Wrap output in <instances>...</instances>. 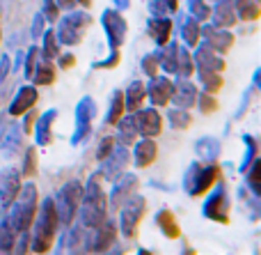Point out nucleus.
Segmentation results:
<instances>
[{"label": "nucleus", "instance_id": "22", "mask_svg": "<svg viewBox=\"0 0 261 255\" xmlns=\"http://www.w3.org/2000/svg\"><path fill=\"white\" fill-rule=\"evenodd\" d=\"M53 118H55V113L50 110L48 115H44V118L39 120V143L41 145H46V143L50 141V122H53Z\"/></svg>", "mask_w": 261, "mask_h": 255}, {"label": "nucleus", "instance_id": "26", "mask_svg": "<svg viewBox=\"0 0 261 255\" xmlns=\"http://www.w3.org/2000/svg\"><path fill=\"white\" fill-rule=\"evenodd\" d=\"M46 58H48V60L58 58V46H55V35H53V32H48V35H46Z\"/></svg>", "mask_w": 261, "mask_h": 255}, {"label": "nucleus", "instance_id": "37", "mask_svg": "<svg viewBox=\"0 0 261 255\" xmlns=\"http://www.w3.org/2000/svg\"><path fill=\"white\" fill-rule=\"evenodd\" d=\"M71 64H73V55H64L62 67H71Z\"/></svg>", "mask_w": 261, "mask_h": 255}, {"label": "nucleus", "instance_id": "28", "mask_svg": "<svg viewBox=\"0 0 261 255\" xmlns=\"http://www.w3.org/2000/svg\"><path fill=\"white\" fill-rule=\"evenodd\" d=\"M190 9H193L199 18H206L208 16V7H206V5H202V0H190Z\"/></svg>", "mask_w": 261, "mask_h": 255}, {"label": "nucleus", "instance_id": "10", "mask_svg": "<svg viewBox=\"0 0 261 255\" xmlns=\"http://www.w3.org/2000/svg\"><path fill=\"white\" fill-rule=\"evenodd\" d=\"M103 18H106V28H108V32H110V39H113V46L119 44V41L124 39V32H126V26H124L122 16L115 12H106Z\"/></svg>", "mask_w": 261, "mask_h": 255}, {"label": "nucleus", "instance_id": "27", "mask_svg": "<svg viewBox=\"0 0 261 255\" xmlns=\"http://www.w3.org/2000/svg\"><path fill=\"white\" fill-rule=\"evenodd\" d=\"M184 37H186V41H188V44H195V41H197V26H195L193 21L186 23V28H184Z\"/></svg>", "mask_w": 261, "mask_h": 255}, {"label": "nucleus", "instance_id": "17", "mask_svg": "<svg viewBox=\"0 0 261 255\" xmlns=\"http://www.w3.org/2000/svg\"><path fill=\"white\" fill-rule=\"evenodd\" d=\"M144 99V87L142 83H133L128 90V110H138Z\"/></svg>", "mask_w": 261, "mask_h": 255}, {"label": "nucleus", "instance_id": "14", "mask_svg": "<svg viewBox=\"0 0 261 255\" xmlns=\"http://www.w3.org/2000/svg\"><path fill=\"white\" fill-rule=\"evenodd\" d=\"M170 28H172V23L165 21V18L149 21V32L153 35V39H156L158 44H165V41H167V37H170Z\"/></svg>", "mask_w": 261, "mask_h": 255}, {"label": "nucleus", "instance_id": "6", "mask_svg": "<svg viewBox=\"0 0 261 255\" xmlns=\"http://www.w3.org/2000/svg\"><path fill=\"white\" fill-rule=\"evenodd\" d=\"M87 26H90V16H85V14H71V16H67L60 23V39L64 44H76V41H81Z\"/></svg>", "mask_w": 261, "mask_h": 255}, {"label": "nucleus", "instance_id": "33", "mask_svg": "<svg viewBox=\"0 0 261 255\" xmlns=\"http://www.w3.org/2000/svg\"><path fill=\"white\" fill-rule=\"evenodd\" d=\"M46 14H48L50 18H58V9H55L53 0H46Z\"/></svg>", "mask_w": 261, "mask_h": 255}, {"label": "nucleus", "instance_id": "40", "mask_svg": "<svg viewBox=\"0 0 261 255\" xmlns=\"http://www.w3.org/2000/svg\"><path fill=\"white\" fill-rule=\"evenodd\" d=\"M167 7L174 9V7H176V0H167Z\"/></svg>", "mask_w": 261, "mask_h": 255}, {"label": "nucleus", "instance_id": "32", "mask_svg": "<svg viewBox=\"0 0 261 255\" xmlns=\"http://www.w3.org/2000/svg\"><path fill=\"white\" fill-rule=\"evenodd\" d=\"M202 108L204 110H216V101H213L211 95H204L202 97Z\"/></svg>", "mask_w": 261, "mask_h": 255}, {"label": "nucleus", "instance_id": "19", "mask_svg": "<svg viewBox=\"0 0 261 255\" xmlns=\"http://www.w3.org/2000/svg\"><path fill=\"white\" fill-rule=\"evenodd\" d=\"M218 23H225V26H231L234 23V9H231L229 0H222L220 5H218Z\"/></svg>", "mask_w": 261, "mask_h": 255}, {"label": "nucleus", "instance_id": "8", "mask_svg": "<svg viewBox=\"0 0 261 255\" xmlns=\"http://www.w3.org/2000/svg\"><path fill=\"white\" fill-rule=\"evenodd\" d=\"M135 122H138L140 133H144V136H156V133H161V115H158L156 110H142V113H138Z\"/></svg>", "mask_w": 261, "mask_h": 255}, {"label": "nucleus", "instance_id": "41", "mask_svg": "<svg viewBox=\"0 0 261 255\" xmlns=\"http://www.w3.org/2000/svg\"><path fill=\"white\" fill-rule=\"evenodd\" d=\"M117 5H119V7H124V5H126V0H119V3H117Z\"/></svg>", "mask_w": 261, "mask_h": 255}, {"label": "nucleus", "instance_id": "31", "mask_svg": "<svg viewBox=\"0 0 261 255\" xmlns=\"http://www.w3.org/2000/svg\"><path fill=\"white\" fill-rule=\"evenodd\" d=\"M25 175H32L35 173V152H28V164H25V170H23Z\"/></svg>", "mask_w": 261, "mask_h": 255}, {"label": "nucleus", "instance_id": "24", "mask_svg": "<svg viewBox=\"0 0 261 255\" xmlns=\"http://www.w3.org/2000/svg\"><path fill=\"white\" fill-rule=\"evenodd\" d=\"M14 244V228L12 225H0V251H9Z\"/></svg>", "mask_w": 261, "mask_h": 255}, {"label": "nucleus", "instance_id": "21", "mask_svg": "<svg viewBox=\"0 0 261 255\" xmlns=\"http://www.w3.org/2000/svg\"><path fill=\"white\" fill-rule=\"evenodd\" d=\"M239 12H241V16H243V21H248V18H257L259 5L254 3V0H239Z\"/></svg>", "mask_w": 261, "mask_h": 255}, {"label": "nucleus", "instance_id": "5", "mask_svg": "<svg viewBox=\"0 0 261 255\" xmlns=\"http://www.w3.org/2000/svg\"><path fill=\"white\" fill-rule=\"evenodd\" d=\"M216 177H218V168H213V166H206V168L193 166V168H190V175L186 177V184L190 187V193H193V196H202L206 189H211V184L216 182Z\"/></svg>", "mask_w": 261, "mask_h": 255}, {"label": "nucleus", "instance_id": "9", "mask_svg": "<svg viewBox=\"0 0 261 255\" xmlns=\"http://www.w3.org/2000/svg\"><path fill=\"white\" fill-rule=\"evenodd\" d=\"M144 212V202L142 200H130L128 207L124 210V216H122V223H124V233H126V237H133L135 233V225H138L140 216H142Z\"/></svg>", "mask_w": 261, "mask_h": 255}, {"label": "nucleus", "instance_id": "7", "mask_svg": "<svg viewBox=\"0 0 261 255\" xmlns=\"http://www.w3.org/2000/svg\"><path fill=\"white\" fill-rule=\"evenodd\" d=\"M18 193V177L16 173L0 175V207H9Z\"/></svg>", "mask_w": 261, "mask_h": 255}, {"label": "nucleus", "instance_id": "13", "mask_svg": "<svg viewBox=\"0 0 261 255\" xmlns=\"http://www.w3.org/2000/svg\"><path fill=\"white\" fill-rule=\"evenodd\" d=\"M149 92H151L153 104H167L174 90H172V85L167 81H153L151 87H149Z\"/></svg>", "mask_w": 261, "mask_h": 255}, {"label": "nucleus", "instance_id": "25", "mask_svg": "<svg viewBox=\"0 0 261 255\" xmlns=\"http://www.w3.org/2000/svg\"><path fill=\"white\" fill-rule=\"evenodd\" d=\"M179 62H181V67H179L181 76H190V72H193V62H190V55L186 53V51L179 53Z\"/></svg>", "mask_w": 261, "mask_h": 255}, {"label": "nucleus", "instance_id": "35", "mask_svg": "<svg viewBox=\"0 0 261 255\" xmlns=\"http://www.w3.org/2000/svg\"><path fill=\"white\" fill-rule=\"evenodd\" d=\"M144 72H147L149 76H153V72H156V62H153L151 58H147V60H144Z\"/></svg>", "mask_w": 261, "mask_h": 255}, {"label": "nucleus", "instance_id": "36", "mask_svg": "<svg viewBox=\"0 0 261 255\" xmlns=\"http://www.w3.org/2000/svg\"><path fill=\"white\" fill-rule=\"evenodd\" d=\"M7 69H9V60H7V58H5V60H3V62H0V81H3V78H5V76H7Z\"/></svg>", "mask_w": 261, "mask_h": 255}, {"label": "nucleus", "instance_id": "18", "mask_svg": "<svg viewBox=\"0 0 261 255\" xmlns=\"http://www.w3.org/2000/svg\"><path fill=\"white\" fill-rule=\"evenodd\" d=\"M53 78H55V69L50 67V62L46 60V62H41L39 69H37L35 81L39 83V85H48V83H53Z\"/></svg>", "mask_w": 261, "mask_h": 255}, {"label": "nucleus", "instance_id": "29", "mask_svg": "<svg viewBox=\"0 0 261 255\" xmlns=\"http://www.w3.org/2000/svg\"><path fill=\"white\" fill-rule=\"evenodd\" d=\"M259 175H261V164L257 161V164H254L252 175H250V184H252V189H254V191H259Z\"/></svg>", "mask_w": 261, "mask_h": 255}, {"label": "nucleus", "instance_id": "16", "mask_svg": "<svg viewBox=\"0 0 261 255\" xmlns=\"http://www.w3.org/2000/svg\"><path fill=\"white\" fill-rule=\"evenodd\" d=\"M158 223H161L163 233H165L167 237H179V228H176L174 216H172L170 212H161V214H158Z\"/></svg>", "mask_w": 261, "mask_h": 255}, {"label": "nucleus", "instance_id": "42", "mask_svg": "<svg viewBox=\"0 0 261 255\" xmlns=\"http://www.w3.org/2000/svg\"><path fill=\"white\" fill-rule=\"evenodd\" d=\"M78 3H81V5H90V0H78Z\"/></svg>", "mask_w": 261, "mask_h": 255}, {"label": "nucleus", "instance_id": "2", "mask_svg": "<svg viewBox=\"0 0 261 255\" xmlns=\"http://www.w3.org/2000/svg\"><path fill=\"white\" fill-rule=\"evenodd\" d=\"M35 202H37L35 187H32V184H25V187H23V198L18 200V205L14 207L12 221H9L14 230H18V233H25V230L30 228L32 219H35V210H37Z\"/></svg>", "mask_w": 261, "mask_h": 255}, {"label": "nucleus", "instance_id": "34", "mask_svg": "<svg viewBox=\"0 0 261 255\" xmlns=\"http://www.w3.org/2000/svg\"><path fill=\"white\" fill-rule=\"evenodd\" d=\"M115 145V141L113 138H108V141H103V145H101V152H99V156H106L110 152V147Z\"/></svg>", "mask_w": 261, "mask_h": 255}, {"label": "nucleus", "instance_id": "15", "mask_svg": "<svg viewBox=\"0 0 261 255\" xmlns=\"http://www.w3.org/2000/svg\"><path fill=\"white\" fill-rule=\"evenodd\" d=\"M222 207H227V198H225V193H222V191H218L216 196L208 200V205L204 207V214L218 221V210H222Z\"/></svg>", "mask_w": 261, "mask_h": 255}, {"label": "nucleus", "instance_id": "30", "mask_svg": "<svg viewBox=\"0 0 261 255\" xmlns=\"http://www.w3.org/2000/svg\"><path fill=\"white\" fill-rule=\"evenodd\" d=\"M37 53H39L37 49H30V55H28V69H25L28 76H32V72H35V58H37Z\"/></svg>", "mask_w": 261, "mask_h": 255}, {"label": "nucleus", "instance_id": "12", "mask_svg": "<svg viewBox=\"0 0 261 255\" xmlns=\"http://www.w3.org/2000/svg\"><path fill=\"white\" fill-rule=\"evenodd\" d=\"M153 159H156V145H153L151 141L140 143L138 150H135V166L144 168V166H149Z\"/></svg>", "mask_w": 261, "mask_h": 255}, {"label": "nucleus", "instance_id": "11", "mask_svg": "<svg viewBox=\"0 0 261 255\" xmlns=\"http://www.w3.org/2000/svg\"><path fill=\"white\" fill-rule=\"evenodd\" d=\"M35 101H37L35 87H23V90L18 92V97L14 99V104H12V108H9V113H12V115H23L32 104H35Z\"/></svg>", "mask_w": 261, "mask_h": 255}, {"label": "nucleus", "instance_id": "20", "mask_svg": "<svg viewBox=\"0 0 261 255\" xmlns=\"http://www.w3.org/2000/svg\"><path fill=\"white\" fill-rule=\"evenodd\" d=\"M195 90H193V85H190V83H181V87H179V95L174 97V101L176 104H181V106H190L195 101Z\"/></svg>", "mask_w": 261, "mask_h": 255}, {"label": "nucleus", "instance_id": "23", "mask_svg": "<svg viewBox=\"0 0 261 255\" xmlns=\"http://www.w3.org/2000/svg\"><path fill=\"white\" fill-rule=\"evenodd\" d=\"M122 108H124V97H122V92H115V101H113V106H110V115H108L110 124H115L122 118Z\"/></svg>", "mask_w": 261, "mask_h": 255}, {"label": "nucleus", "instance_id": "39", "mask_svg": "<svg viewBox=\"0 0 261 255\" xmlns=\"http://www.w3.org/2000/svg\"><path fill=\"white\" fill-rule=\"evenodd\" d=\"M71 3H76V0H58V5H64V7H69Z\"/></svg>", "mask_w": 261, "mask_h": 255}, {"label": "nucleus", "instance_id": "1", "mask_svg": "<svg viewBox=\"0 0 261 255\" xmlns=\"http://www.w3.org/2000/svg\"><path fill=\"white\" fill-rule=\"evenodd\" d=\"M58 212H55L53 200H46L41 207V216L37 221V235H35V251H48L55 239L58 230Z\"/></svg>", "mask_w": 261, "mask_h": 255}, {"label": "nucleus", "instance_id": "3", "mask_svg": "<svg viewBox=\"0 0 261 255\" xmlns=\"http://www.w3.org/2000/svg\"><path fill=\"white\" fill-rule=\"evenodd\" d=\"M81 193H83V189H81V184H67V187L60 191V196H58V219H62L64 223H71L73 221V216H76V212H78V205H81Z\"/></svg>", "mask_w": 261, "mask_h": 255}, {"label": "nucleus", "instance_id": "38", "mask_svg": "<svg viewBox=\"0 0 261 255\" xmlns=\"http://www.w3.org/2000/svg\"><path fill=\"white\" fill-rule=\"evenodd\" d=\"M211 76H213V74H204V78H211ZM218 85H220V81H213L211 83V90H216Z\"/></svg>", "mask_w": 261, "mask_h": 255}, {"label": "nucleus", "instance_id": "4", "mask_svg": "<svg viewBox=\"0 0 261 255\" xmlns=\"http://www.w3.org/2000/svg\"><path fill=\"white\" fill-rule=\"evenodd\" d=\"M103 196H101L99 187H96V177L92 179V187H90V196L85 200V207H83V221L85 225H96L99 228L101 221H103Z\"/></svg>", "mask_w": 261, "mask_h": 255}]
</instances>
